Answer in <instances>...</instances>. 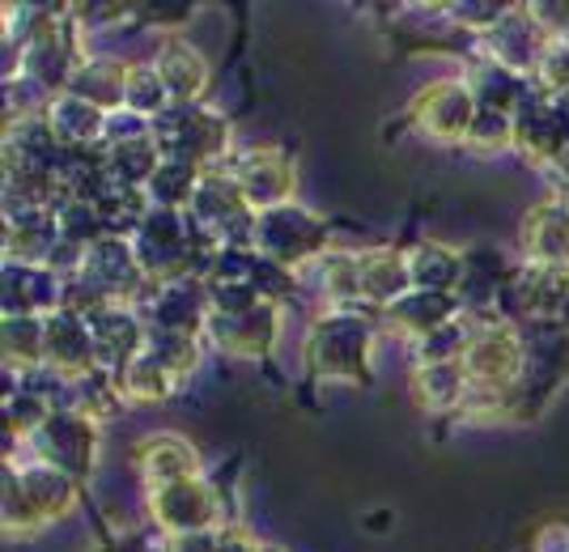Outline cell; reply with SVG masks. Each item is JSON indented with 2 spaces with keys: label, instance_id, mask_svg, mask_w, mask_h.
I'll return each instance as SVG.
<instances>
[{
  "label": "cell",
  "instance_id": "1",
  "mask_svg": "<svg viewBox=\"0 0 569 552\" xmlns=\"http://www.w3.org/2000/svg\"><path fill=\"white\" fill-rule=\"evenodd\" d=\"M382 328V311L370 307H328L315 314L302 344L310 383L336 387H370L375 383V337Z\"/></svg>",
  "mask_w": 569,
  "mask_h": 552
},
{
  "label": "cell",
  "instance_id": "2",
  "mask_svg": "<svg viewBox=\"0 0 569 552\" xmlns=\"http://www.w3.org/2000/svg\"><path fill=\"white\" fill-rule=\"evenodd\" d=\"M153 141L162 149V158L191 162L200 170H217L234 158V128L209 102L170 107L167 116L153 120Z\"/></svg>",
  "mask_w": 569,
  "mask_h": 552
},
{
  "label": "cell",
  "instance_id": "3",
  "mask_svg": "<svg viewBox=\"0 0 569 552\" xmlns=\"http://www.w3.org/2000/svg\"><path fill=\"white\" fill-rule=\"evenodd\" d=\"M144 514L158 531H167L170 540L179 535H196V531H217L234 523V505L230 493H221L213 476H191L179 484H162L149 489L144 498Z\"/></svg>",
  "mask_w": 569,
  "mask_h": 552
},
{
  "label": "cell",
  "instance_id": "4",
  "mask_svg": "<svg viewBox=\"0 0 569 552\" xmlns=\"http://www.w3.org/2000/svg\"><path fill=\"white\" fill-rule=\"evenodd\" d=\"M332 239V225L323 217L307 209V204H281V209H268V213L256 217V234H251V247L260 251L263 260L289 268V272H302L307 264H315Z\"/></svg>",
  "mask_w": 569,
  "mask_h": 552
},
{
  "label": "cell",
  "instance_id": "5",
  "mask_svg": "<svg viewBox=\"0 0 569 552\" xmlns=\"http://www.w3.org/2000/svg\"><path fill=\"white\" fill-rule=\"evenodd\" d=\"M188 217L221 247H251V234H256V209L247 204V195L238 192L234 174L226 167L204 170L200 188L191 195Z\"/></svg>",
  "mask_w": 569,
  "mask_h": 552
},
{
  "label": "cell",
  "instance_id": "6",
  "mask_svg": "<svg viewBox=\"0 0 569 552\" xmlns=\"http://www.w3.org/2000/svg\"><path fill=\"white\" fill-rule=\"evenodd\" d=\"M98 451H102V425L81 416V412H51L48 425L26 442V455L60 468L77 484H86L94 476Z\"/></svg>",
  "mask_w": 569,
  "mask_h": 552
},
{
  "label": "cell",
  "instance_id": "7",
  "mask_svg": "<svg viewBox=\"0 0 569 552\" xmlns=\"http://www.w3.org/2000/svg\"><path fill=\"white\" fill-rule=\"evenodd\" d=\"M522 365H527L522 328H510L498 319H485L472 349L463 353V370L472 379V391H489V395H515L522 383Z\"/></svg>",
  "mask_w": 569,
  "mask_h": 552
},
{
  "label": "cell",
  "instance_id": "8",
  "mask_svg": "<svg viewBox=\"0 0 569 552\" xmlns=\"http://www.w3.org/2000/svg\"><path fill=\"white\" fill-rule=\"evenodd\" d=\"M476 111H480V107H476L472 90H468L459 77H447V81L426 86L421 94H412L403 120L412 123L421 137H429V141L463 144L476 123Z\"/></svg>",
  "mask_w": 569,
  "mask_h": 552
},
{
  "label": "cell",
  "instance_id": "9",
  "mask_svg": "<svg viewBox=\"0 0 569 552\" xmlns=\"http://www.w3.org/2000/svg\"><path fill=\"white\" fill-rule=\"evenodd\" d=\"M281 314L284 307L272 302H260L247 314H213L204 328V349L234 361H268L281 340Z\"/></svg>",
  "mask_w": 569,
  "mask_h": 552
},
{
  "label": "cell",
  "instance_id": "10",
  "mask_svg": "<svg viewBox=\"0 0 569 552\" xmlns=\"http://www.w3.org/2000/svg\"><path fill=\"white\" fill-rule=\"evenodd\" d=\"M137 311H141V319L153 332H174V337H196V340H204V328L213 319L204 277H183V281L153 285L144 293V302Z\"/></svg>",
  "mask_w": 569,
  "mask_h": 552
},
{
  "label": "cell",
  "instance_id": "11",
  "mask_svg": "<svg viewBox=\"0 0 569 552\" xmlns=\"http://www.w3.org/2000/svg\"><path fill=\"white\" fill-rule=\"evenodd\" d=\"M81 277H86L107 302H119V307H141L144 293L153 289V281L144 277L141 260H137V251H132V242L111 239V234L86 251Z\"/></svg>",
  "mask_w": 569,
  "mask_h": 552
},
{
  "label": "cell",
  "instance_id": "12",
  "mask_svg": "<svg viewBox=\"0 0 569 552\" xmlns=\"http://www.w3.org/2000/svg\"><path fill=\"white\" fill-rule=\"evenodd\" d=\"M226 170L234 174L238 192L247 195V204H251L256 213L293 204L298 170H293L289 153H281V149H242V153H234V158L226 162Z\"/></svg>",
  "mask_w": 569,
  "mask_h": 552
},
{
  "label": "cell",
  "instance_id": "13",
  "mask_svg": "<svg viewBox=\"0 0 569 552\" xmlns=\"http://www.w3.org/2000/svg\"><path fill=\"white\" fill-rule=\"evenodd\" d=\"M548 43H552V34L531 13V4H510L506 18L489 34H480V56L498 60V64H506V69L519 72V77H531Z\"/></svg>",
  "mask_w": 569,
  "mask_h": 552
},
{
  "label": "cell",
  "instance_id": "14",
  "mask_svg": "<svg viewBox=\"0 0 569 552\" xmlns=\"http://www.w3.org/2000/svg\"><path fill=\"white\" fill-rule=\"evenodd\" d=\"M60 307H64V277H56L43 264L0 260V311L48 319Z\"/></svg>",
  "mask_w": 569,
  "mask_h": 552
},
{
  "label": "cell",
  "instance_id": "15",
  "mask_svg": "<svg viewBox=\"0 0 569 552\" xmlns=\"http://www.w3.org/2000/svg\"><path fill=\"white\" fill-rule=\"evenodd\" d=\"M522 264L531 268H569V200L548 195L531 204L519 230Z\"/></svg>",
  "mask_w": 569,
  "mask_h": 552
},
{
  "label": "cell",
  "instance_id": "16",
  "mask_svg": "<svg viewBox=\"0 0 569 552\" xmlns=\"http://www.w3.org/2000/svg\"><path fill=\"white\" fill-rule=\"evenodd\" d=\"M90 323V337H94V349H98V365L102 370H111L119 374L128 361H137L144 353V344H149V323L141 319L137 307H102L98 314L86 319Z\"/></svg>",
  "mask_w": 569,
  "mask_h": 552
},
{
  "label": "cell",
  "instance_id": "17",
  "mask_svg": "<svg viewBox=\"0 0 569 552\" xmlns=\"http://www.w3.org/2000/svg\"><path fill=\"white\" fill-rule=\"evenodd\" d=\"M463 314L459 293H438V289H408L403 298H396L387 311H382V328L403 337L408 344L433 337L438 328H447L451 319Z\"/></svg>",
  "mask_w": 569,
  "mask_h": 552
},
{
  "label": "cell",
  "instance_id": "18",
  "mask_svg": "<svg viewBox=\"0 0 569 552\" xmlns=\"http://www.w3.org/2000/svg\"><path fill=\"white\" fill-rule=\"evenodd\" d=\"M132 463H137V472H141L144 493H149V489H162V484L204 476L200 451L191 446L188 438H179V433H149V438H141L137 451H132Z\"/></svg>",
  "mask_w": 569,
  "mask_h": 552
},
{
  "label": "cell",
  "instance_id": "19",
  "mask_svg": "<svg viewBox=\"0 0 569 552\" xmlns=\"http://www.w3.org/2000/svg\"><path fill=\"white\" fill-rule=\"evenodd\" d=\"M519 264L506 260V251L498 247H468L463 251V281H459V302L463 311L476 319H493L501 289L515 281Z\"/></svg>",
  "mask_w": 569,
  "mask_h": 552
},
{
  "label": "cell",
  "instance_id": "20",
  "mask_svg": "<svg viewBox=\"0 0 569 552\" xmlns=\"http://www.w3.org/2000/svg\"><path fill=\"white\" fill-rule=\"evenodd\" d=\"M357 285H361V307L387 311L396 298H403V293L412 289L408 251H400V247H370V251H357Z\"/></svg>",
  "mask_w": 569,
  "mask_h": 552
},
{
  "label": "cell",
  "instance_id": "21",
  "mask_svg": "<svg viewBox=\"0 0 569 552\" xmlns=\"http://www.w3.org/2000/svg\"><path fill=\"white\" fill-rule=\"evenodd\" d=\"M43 365H51L64 379H81L98 370V349L90 337V323L72 311L48 314V344H43Z\"/></svg>",
  "mask_w": 569,
  "mask_h": 552
},
{
  "label": "cell",
  "instance_id": "22",
  "mask_svg": "<svg viewBox=\"0 0 569 552\" xmlns=\"http://www.w3.org/2000/svg\"><path fill=\"white\" fill-rule=\"evenodd\" d=\"M153 69L167 81L170 102L174 107H191V102H204L209 94V81H213V69L204 60V51H196L183 39H167L162 48L153 51Z\"/></svg>",
  "mask_w": 569,
  "mask_h": 552
},
{
  "label": "cell",
  "instance_id": "23",
  "mask_svg": "<svg viewBox=\"0 0 569 552\" xmlns=\"http://www.w3.org/2000/svg\"><path fill=\"white\" fill-rule=\"evenodd\" d=\"M4 463H13V472H18V481H22L26 498L34 502V510L48 519V523H60V519H69L77 498H81V484L64 476L60 468H51L43 459H4Z\"/></svg>",
  "mask_w": 569,
  "mask_h": 552
},
{
  "label": "cell",
  "instance_id": "24",
  "mask_svg": "<svg viewBox=\"0 0 569 552\" xmlns=\"http://www.w3.org/2000/svg\"><path fill=\"white\" fill-rule=\"evenodd\" d=\"M459 81L472 90L480 111H510V116H515V107H519L527 86H531V77H519V72H510L506 64H498V60H489V56L463 60Z\"/></svg>",
  "mask_w": 569,
  "mask_h": 552
},
{
  "label": "cell",
  "instance_id": "25",
  "mask_svg": "<svg viewBox=\"0 0 569 552\" xmlns=\"http://www.w3.org/2000/svg\"><path fill=\"white\" fill-rule=\"evenodd\" d=\"M412 395L426 412H463L472 400V379L463 361H438V365H412Z\"/></svg>",
  "mask_w": 569,
  "mask_h": 552
},
{
  "label": "cell",
  "instance_id": "26",
  "mask_svg": "<svg viewBox=\"0 0 569 552\" xmlns=\"http://www.w3.org/2000/svg\"><path fill=\"white\" fill-rule=\"evenodd\" d=\"M51 132L60 137L64 149H102L107 141V111H98L94 102L77 94H56L43 111Z\"/></svg>",
  "mask_w": 569,
  "mask_h": 552
},
{
  "label": "cell",
  "instance_id": "27",
  "mask_svg": "<svg viewBox=\"0 0 569 552\" xmlns=\"http://www.w3.org/2000/svg\"><path fill=\"white\" fill-rule=\"evenodd\" d=\"M69 94L94 102L98 111H119L123 107V94H128V60H116V56H86L81 69L72 77Z\"/></svg>",
  "mask_w": 569,
  "mask_h": 552
},
{
  "label": "cell",
  "instance_id": "28",
  "mask_svg": "<svg viewBox=\"0 0 569 552\" xmlns=\"http://www.w3.org/2000/svg\"><path fill=\"white\" fill-rule=\"evenodd\" d=\"M408 272H412V289H438V293H459L463 281V251L447 247V242H417L408 247Z\"/></svg>",
  "mask_w": 569,
  "mask_h": 552
},
{
  "label": "cell",
  "instance_id": "29",
  "mask_svg": "<svg viewBox=\"0 0 569 552\" xmlns=\"http://www.w3.org/2000/svg\"><path fill=\"white\" fill-rule=\"evenodd\" d=\"M43 344H48V319H39V314H4L0 319L4 370H34V365H43Z\"/></svg>",
  "mask_w": 569,
  "mask_h": 552
},
{
  "label": "cell",
  "instance_id": "30",
  "mask_svg": "<svg viewBox=\"0 0 569 552\" xmlns=\"http://www.w3.org/2000/svg\"><path fill=\"white\" fill-rule=\"evenodd\" d=\"M116 379L119 391H123V404H167L170 395L183 387L153 353H141L137 361H128Z\"/></svg>",
  "mask_w": 569,
  "mask_h": 552
},
{
  "label": "cell",
  "instance_id": "31",
  "mask_svg": "<svg viewBox=\"0 0 569 552\" xmlns=\"http://www.w3.org/2000/svg\"><path fill=\"white\" fill-rule=\"evenodd\" d=\"M102 162H107V170H111V179H116L119 188H137V192H144L149 179H153L158 167H162V149H158V141L149 137V141L102 149Z\"/></svg>",
  "mask_w": 569,
  "mask_h": 552
},
{
  "label": "cell",
  "instance_id": "32",
  "mask_svg": "<svg viewBox=\"0 0 569 552\" xmlns=\"http://www.w3.org/2000/svg\"><path fill=\"white\" fill-rule=\"evenodd\" d=\"M200 179H204V170L200 167H191V162H174V158H162V167H158V174L149 179L144 195H149V204H153V209L188 213V204H191V195H196V188H200Z\"/></svg>",
  "mask_w": 569,
  "mask_h": 552
},
{
  "label": "cell",
  "instance_id": "33",
  "mask_svg": "<svg viewBox=\"0 0 569 552\" xmlns=\"http://www.w3.org/2000/svg\"><path fill=\"white\" fill-rule=\"evenodd\" d=\"M480 323L485 319H476V314H459L451 319L447 328H438L433 337L417 340L412 344V365H438V361H463V353L472 349L476 332H480Z\"/></svg>",
  "mask_w": 569,
  "mask_h": 552
},
{
  "label": "cell",
  "instance_id": "34",
  "mask_svg": "<svg viewBox=\"0 0 569 552\" xmlns=\"http://www.w3.org/2000/svg\"><path fill=\"white\" fill-rule=\"evenodd\" d=\"M0 523L9 535H39V531L48 528V519L34 510V502L26 498L22 481H18V472H13V463H4L0 468Z\"/></svg>",
  "mask_w": 569,
  "mask_h": 552
},
{
  "label": "cell",
  "instance_id": "35",
  "mask_svg": "<svg viewBox=\"0 0 569 552\" xmlns=\"http://www.w3.org/2000/svg\"><path fill=\"white\" fill-rule=\"evenodd\" d=\"M123 107L144 116V120H158V116H167L170 107H174L167 81L153 69V60H132V64H128V94H123Z\"/></svg>",
  "mask_w": 569,
  "mask_h": 552
},
{
  "label": "cell",
  "instance_id": "36",
  "mask_svg": "<svg viewBox=\"0 0 569 552\" xmlns=\"http://www.w3.org/2000/svg\"><path fill=\"white\" fill-rule=\"evenodd\" d=\"M144 353H153V358L162 361L179 383H188L191 374L200 370V361H204V340L174 337V332H153V328H149V344H144Z\"/></svg>",
  "mask_w": 569,
  "mask_h": 552
},
{
  "label": "cell",
  "instance_id": "37",
  "mask_svg": "<svg viewBox=\"0 0 569 552\" xmlns=\"http://www.w3.org/2000/svg\"><path fill=\"white\" fill-rule=\"evenodd\" d=\"M56 230H60V239L77 242V247H94V242L107 239V225H102V213H98V204H90V200H72V195H64L56 209Z\"/></svg>",
  "mask_w": 569,
  "mask_h": 552
},
{
  "label": "cell",
  "instance_id": "38",
  "mask_svg": "<svg viewBox=\"0 0 569 552\" xmlns=\"http://www.w3.org/2000/svg\"><path fill=\"white\" fill-rule=\"evenodd\" d=\"M170 552H263V544L247 528H217V531H196V535H179L170 540Z\"/></svg>",
  "mask_w": 569,
  "mask_h": 552
},
{
  "label": "cell",
  "instance_id": "39",
  "mask_svg": "<svg viewBox=\"0 0 569 552\" xmlns=\"http://www.w3.org/2000/svg\"><path fill=\"white\" fill-rule=\"evenodd\" d=\"M463 144L472 153H510L519 144V137H515V116L510 111H476V123Z\"/></svg>",
  "mask_w": 569,
  "mask_h": 552
},
{
  "label": "cell",
  "instance_id": "40",
  "mask_svg": "<svg viewBox=\"0 0 569 552\" xmlns=\"http://www.w3.org/2000/svg\"><path fill=\"white\" fill-rule=\"evenodd\" d=\"M531 86L548 94L552 102H569V43L566 39H552L540 56V64L531 72Z\"/></svg>",
  "mask_w": 569,
  "mask_h": 552
},
{
  "label": "cell",
  "instance_id": "41",
  "mask_svg": "<svg viewBox=\"0 0 569 552\" xmlns=\"http://www.w3.org/2000/svg\"><path fill=\"white\" fill-rule=\"evenodd\" d=\"M442 9H447V18H451L463 34L480 39V34H489V30L506 18L510 4H498V0H451V4H442Z\"/></svg>",
  "mask_w": 569,
  "mask_h": 552
},
{
  "label": "cell",
  "instance_id": "42",
  "mask_svg": "<svg viewBox=\"0 0 569 552\" xmlns=\"http://www.w3.org/2000/svg\"><path fill=\"white\" fill-rule=\"evenodd\" d=\"M204 285H209V307H213V314H247L263 302L260 293L251 285H242V281H204Z\"/></svg>",
  "mask_w": 569,
  "mask_h": 552
},
{
  "label": "cell",
  "instance_id": "43",
  "mask_svg": "<svg viewBox=\"0 0 569 552\" xmlns=\"http://www.w3.org/2000/svg\"><path fill=\"white\" fill-rule=\"evenodd\" d=\"M153 137V120H144L137 111H128V107H119L107 116V141L102 149H116V144H132V141H149Z\"/></svg>",
  "mask_w": 569,
  "mask_h": 552
},
{
  "label": "cell",
  "instance_id": "44",
  "mask_svg": "<svg viewBox=\"0 0 569 552\" xmlns=\"http://www.w3.org/2000/svg\"><path fill=\"white\" fill-rule=\"evenodd\" d=\"M137 13H141V26H149V30H174V26L191 22L196 4H188V0H174V4H141Z\"/></svg>",
  "mask_w": 569,
  "mask_h": 552
},
{
  "label": "cell",
  "instance_id": "45",
  "mask_svg": "<svg viewBox=\"0 0 569 552\" xmlns=\"http://www.w3.org/2000/svg\"><path fill=\"white\" fill-rule=\"evenodd\" d=\"M531 552H569V523L566 519H548L531 531Z\"/></svg>",
  "mask_w": 569,
  "mask_h": 552
},
{
  "label": "cell",
  "instance_id": "46",
  "mask_svg": "<svg viewBox=\"0 0 569 552\" xmlns=\"http://www.w3.org/2000/svg\"><path fill=\"white\" fill-rule=\"evenodd\" d=\"M531 13L540 18V26H545L552 39H561L569 26V0H531Z\"/></svg>",
  "mask_w": 569,
  "mask_h": 552
},
{
  "label": "cell",
  "instance_id": "47",
  "mask_svg": "<svg viewBox=\"0 0 569 552\" xmlns=\"http://www.w3.org/2000/svg\"><path fill=\"white\" fill-rule=\"evenodd\" d=\"M561 332H569V293H566V302H561V311H557V319H552Z\"/></svg>",
  "mask_w": 569,
  "mask_h": 552
},
{
  "label": "cell",
  "instance_id": "48",
  "mask_svg": "<svg viewBox=\"0 0 569 552\" xmlns=\"http://www.w3.org/2000/svg\"><path fill=\"white\" fill-rule=\"evenodd\" d=\"M263 552H281V549H272V544H263Z\"/></svg>",
  "mask_w": 569,
  "mask_h": 552
},
{
  "label": "cell",
  "instance_id": "49",
  "mask_svg": "<svg viewBox=\"0 0 569 552\" xmlns=\"http://www.w3.org/2000/svg\"><path fill=\"white\" fill-rule=\"evenodd\" d=\"M561 39H566V43H569V26H566V34H561Z\"/></svg>",
  "mask_w": 569,
  "mask_h": 552
}]
</instances>
